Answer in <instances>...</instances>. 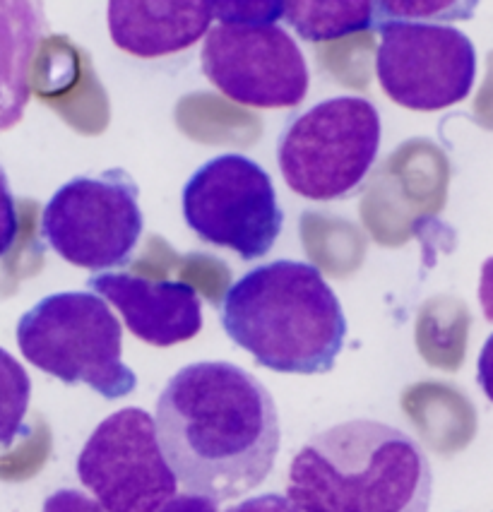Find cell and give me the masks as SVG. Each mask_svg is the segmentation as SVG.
<instances>
[{"instance_id": "1", "label": "cell", "mask_w": 493, "mask_h": 512, "mask_svg": "<svg viewBox=\"0 0 493 512\" xmlns=\"http://www.w3.org/2000/svg\"><path fill=\"white\" fill-rule=\"evenodd\" d=\"M154 426L178 484L215 503L263 484L282 440L270 390L227 361L181 368L159 395Z\"/></svg>"}, {"instance_id": "2", "label": "cell", "mask_w": 493, "mask_h": 512, "mask_svg": "<svg viewBox=\"0 0 493 512\" xmlns=\"http://www.w3.org/2000/svg\"><path fill=\"white\" fill-rule=\"evenodd\" d=\"M426 452L400 428L344 421L313 436L289 467V500L301 512H429Z\"/></svg>"}, {"instance_id": "3", "label": "cell", "mask_w": 493, "mask_h": 512, "mask_svg": "<svg viewBox=\"0 0 493 512\" xmlns=\"http://www.w3.org/2000/svg\"><path fill=\"white\" fill-rule=\"evenodd\" d=\"M222 327L236 347L275 373H328L347 339L340 299L318 267L301 260L260 265L231 284Z\"/></svg>"}, {"instance_id": "4", "label": "cell", "mask_w": 493, "mask_h": 512, "mask_svg": "<svg viewBox=\"0 0 493 512\" xmlns=\"http://www.w3.org/2000/svg\"><path fill=\"white\" fill-rule=\"evenodd\" d=\"M22 356L65 385H87L106 400L138 388L123 363V327L102 296L61 291L41 299L17 323Z\"/></svg>"}, {"instance_id": "5", "label": "cell", "mask_w": 493, "mask_h": 512, "mask_svg": "<svg viewBox=\"0 0 493 512\" xmlns=\"http://www.w3.org/2000/svg\"><path fill=\"white\" fill-rule=\"evenodd\" d=\"M380 113L368 99L332 97L291 118L277 140V166L306 200L349 198L376 164Z\"/></svg>"}, {"instance_id": "6", "label": "cell", "mask_w": 493, "mask_h": 512, "mask_svg": "<svg viewBox=\"0 0 493 512\" xmlns=\"http://www.w3.org/2000/svg\"><path fill=\"white\" fill-rule=\"evenodd\" d=\"M140 190L123 169L77 176L53 193L41 236L65 263L102 272L126 265L142 236Z\"/></svg>"}, {"instance_id": "7", "label": "cell", "mask_w": 493, "mask_h": 512, "mask_svg": "<svg viewBox=\"0 0 493 512\" xmlns=\"http://www.w3.org/2000/svg\"><path fill=\"white\" fill-rule=\"evenodd\" d=\"M181 205L200 241L243 260L265 258L284 226L270 174L243 154H219L200 166L183 188Z\"/></svg>"}, {"instance_id": "8", "label": "cell", "mask_w": 493, "mask_h": 512, "mask_svg": "<svg viewBox=\"0 0 493 512\" xmlns=\"http://www.w3.org/2000/svg\"><path fill=\"white\" fill-rule=\"evenodd\" d=\"M380 32L376 77L383 92L412 111L460 104L477 80V51L460 29L436 22L388 20Z\"/></svg>"}, {"instance_id": "9", "label": "cell", "mask_w": 493, "mask_h": 512, "mask_svg": "<svg viewBox=\"0 0 493 512\" xmlns=\"http://www.w3.org/2000/svg\"><path fill=\"white\" fill-rule=\"evenodd\" d=\"M77 476L106 512H159L178 493L154 419L138 407L94 428L77 457Z\"/></svg>"}, {"instance_id": "10", "label": "cell", "mask_w": 493, "mask_h": 512, "mask_svg": "<svg viewBox=\"0 0 493 512\" xmlns=\"http://www.w3.org/2000/svg\"><path fill=\"white\" fill-rule=\"evenodd\" d=\"M200 61L224 97L253 109H294L311 85L304 53L279 25L210 27Z\"/></svg>"}, {"instance_id": "11", "label": "cell", "mask_w": 493, "mask_h": 512, "mask_svg": "<svg viewBox=\"0 0 493 512\" xmlns=\"http://www.w3.org/2000/svg\"><path fill=\"white\" fill-rule=\"evenodd\" d=\"M87 287L114 303L128 330L152 347H174L203 330L198 291L186 282L104 272L89 279Z\"/></svg>"}, {"instance_id": "12", "label": "cell", "mask_w": 493, "mask_h": 512, "mask_svg": "<svg viewBox=\"0 0 493 512\" xmlns=\"http://www.w3.org/2000/svg\"><path fill=\"white\" fill-rule=\"evenodd\" d=\"M109 34L121 51L159 58L198 44L210 32L212 3H135L114 0L106 8Z\"/></svg>"}, {"instance_id": "13", "label": "cell", "mask_w": 493, "mask_h": 512, "mask_svg": "<svg viewBox=\"0 0 493 512\" xmlns=\"http://www.w3.org/2000/svg\"><path fill=\"white\" fill-rule=\"evenodd\" d=\"M44 8L29 0H0V133L25 116L29 73L44 37Z\"/></svg>"}, {"instance_id": "14", "label": "cell", "mask_w": 493, "mask_h": 512, "mask_svg": "<svg viewBox=\"0 0 493 512\" xmlns=\"http://www.w3.org/2000/svg\"><path fill=\"white\" fill-rule=\"evenodd\" d=\"M284 22L306 41H332L373 27V3L335 0V3H282Z\"/></svg>"}, {"instance_id": "15", "label": "cell", "mask_w": 493, "mask_h": 512, "mask_svg": "<svg viewBox=\"0 0 493 512\" xmlns=\"http://www.w3.org/2000/svg\"><path fill=\"white\" fill-rule=\"evenodd\" d=\"M32 397V380L20 361L0 349V445L8 448L20 438Z\"/></svg>"}, {"instance_id": "16", "label": "cell", "mask_w": 493, "mask_h": 512, "mask_svg": "<svg viewBox=\"0 0 493 512\" xmlns=\"http://www.w3.org/2000/svg\"><path fill=\"white\" fill-rule=\"evenodd\" d=\"M477 10V3H455V0H390L373 3V25L388 20L407 22H436L467 20Z\"/></svg>"}, {"instance_id": "17", "label": "cell", "mask_w": 493, "mask_h": 512, "mask_svg": "<svg viewBox=\"0 0 493 512\" xmlns=\"http://www.w3.org/2000/svg\"><path fill=\"white\" fill-rule=\"evenodd\" d=\"M217 25H277L282 20V3L275 0H236L212 3Z\"/></svg>"}, {"instance_id": "18", "label": "cell", "mask_w": 493, "mask_h": 512, "mask_svg": "<svg viewBox=\"0 0 493 512\" xmlns=\"http://www.w3.org/2000/svg\"><path fill=\"white\" fill-rule=\"evenodd\" d=\"M17 231H20V219H17V205L10 190L8 176L0 166V258L8 255V250L15 246Z\"/></svg>"}, {"instance_id": "19", "label": "cell", "mask_w": 493, "mask_h": 512, "mask_svg": "<svg viewBox=\"0 0 493 512\" xmlns=\"http://www.w3.org/2000/svg\"><path fill=\"white\" fill-rule=\"evenodd\" d=\"M41 512H106L97 500H92L85 493L75 491V488H61V491L51 493L44 500Z\"/></svg>"}, {"instance_id": "20", "label": "cell", "mask_w": 493, "mask_h": 512, "mask_svg": "<svg viewBox=\"0 0 493 512\" xmlns=\"http://www.w3.org/2000/svg\"><path fill=\"white\" fill-rule=\"evenodd\" d=\"M227 512H301L287 496L265 493V496L246 498L239 505H231Z\"/></svg>"}, {"instance_id": "21", "label": "cell", "mask_w": 493, "mask_h": 512, "mask_svg": "<svg viewBox=\"0 0 493 512\" xmlns=\"http://www.w3.org/2000/svg\"><path fill=\"white\" fill-rule=\"evenodd\" d=\"M159 512H219L217 503L207 496L198 493H176L169 503L162 505Z\"/></svg>"}, {"instance_id": "22", "label": "cell", "mask_w": 493, "mask_h": 512, "mask_svg": "<svg viewBox=\"0 0 493 512\" xmlns=\"http://www.w3.org/2000/svg\"><path fill=\"white\" fill-rule=\"evenodd\" d=\"M477 383L493 404V335L486 339L484 347H481L479 363H477Z\"/></svg>"}, {"instance_id": "23", "label": "cell", "mask_w": 493, "mask_h": 512, "mask_svg": "<svg viewBox=\"0 0 493 512\" xmlns=\"http://www.w3.org/2000/svg\"><path fill=\"white\" fill-rule=\"evenodd\" d=\"M479 301L484 318L493 323V258H489L481 267V279H479Z\"/></svg>"}]
</instances>
